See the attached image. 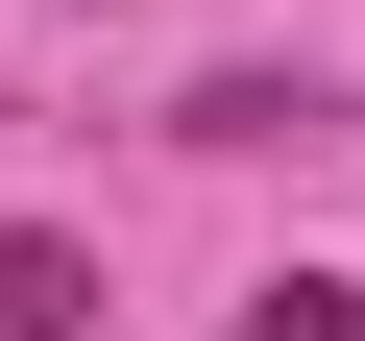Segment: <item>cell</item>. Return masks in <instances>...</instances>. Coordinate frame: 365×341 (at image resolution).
Masks as SVG:
<instances>
[{
    "label": "cell",
    "instance_id": "obj_1",
    "mask_svg": "<svg viewBox=\"0 0 365 341\" xmlns=\"http://www.w3.org/2000/svg\"><path fill=\"white\" fill-rule=\"evenodd\" d=\"M341 122H365V98H341V73H317V49H292V73H268V49H244V73H195V98H170V146H220V170H268V146H292V170H317V146H341Z\"/></svg>",
    "mask_w": 365,
    "mask_h": 341
},
{
    "label": "cell",
    "instance_id": "obj_2",
    "mask_svg": "<svg viewBox=\"0 0 365 341\" xmlns=\"http://www.w3.org/2000/svg\"><path fill=\"white\" fill-rule=\"evenodd\" d=\"M122 292H98V244L73 220H0V341H98Z\"/></svg>",
    "mask_w": 365,
    "mask_h": 341
},
{
    "label": "cell",
    "instance_id": "obj_3",
    "mask_svg": "<svg viewBox=\"0 0 365 341\" xmlns=\"http://www.w3.org/2000/svg\"><path fill=\"white\" fill-rule=\"evenodd\" d=\"M244 341H365V292H341V268H268V292H244Z\"/></svg>",
    "mask_w": 365,
    "mask_h": 341
}]
</instances>
